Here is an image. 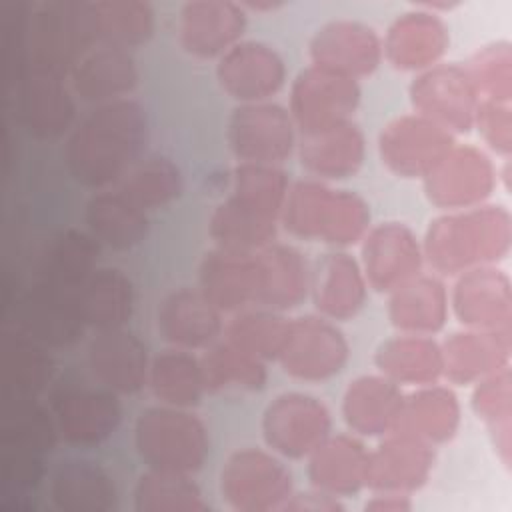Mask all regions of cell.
Returning a JSON list of instances; mask_svg holds the SVG:
<instances>
[{
    "mask_svg": "<svg viewBox=\"0 0 512 512\" xmlns=\"http://www.w3.org/2000/svg\"><path fill=\"white\" fill-rule=\"evenodd\" d=\"M148 116L140 102L122 98L94 106L70 132L64 162L84 188L106 190L144 156Z\"/></svg>",
    "mask_w": 512,
    "mask_h": 512,
    "instance_id": "cell-1",
    "label": "cell"
},
{
    "mask_svg": "<svg viewBox=\"0 0 512 512\" xmlns=\"http://www.w3.org/2000/svg\"><path fill=\"white\" fill-rule=\"evenodd\" d=\"M512 246V216L500 204L444 212L428 224L422 240L432 274L458 276L476 266L498 264Z\"/></svg>",
    "mask_w": 512,
    "mask_h": 512,
    "instance_id": "cell-2",
    "label": "cell"
},
{
    "mask_svg": "<svg viewBox=\"0 0 512 512\" xmlns=\"http://www.w3.org/2000/svg\"><path fill=\"white\" fill-rule=\"evenodd\" d=\"M134 448L146 470L192 476L210 454V436L190 408L156 404L138 414Z\"/></svg>",
    "mask_w": 512,
    "mask_h": 512,
    "instance_id": "cell-3",
    "label": "cell"
},
{
    "mask_svg": "<svg viewBox=\"0 0 512 512\" xmlns=\"http://www.w3.org/2000/svg\"><path fill=\"white\" fill-rule=\"evenodd\" d=\"M96 44L88 0H46L26 26L28 72L68 78L76 60Z\"/></svg>",
    "mask_w": 512,
    "mask_h": 512,
    "instance_id": "cell-4",
    "label": "cell"
},
{
    "mask_svg": "<svg viewBox=\"0 0 512 512\" xmlns=\"http://www.w3.org/2000/svg\"><path fill=\"white\" fill-rule=\"evenodd\" d=\"M48 406L60 438L72 446H98L122 422L120 396L96 380H62L54 384Z\"/></svg>",
    "mask_w": 512,
    "mask_h": 512,
    "instance_id": "cell-5",
    "label": "cell"
},
{
    "mask_svg": "<svg viewBox=\"0 0 512 512\" xmlns=\"http://www.w3.org/2000/svg\"><path fill=\"white\" fill-rule=\"evenodd\" d=\"M292 492V474L272 450L240 448L220 470V494L240 512L280 510Z\"/></svg>",
    "mask_w": 512,
    "mask_h": 512,
    "instance_id": "cell-6",
    "label": "cell"
},
{
    "mask_svg": "<svg viewBox=\"0 0 512 512\" xmlns=\"http://www.w3.org/2000/svg\"><path fill=\"white\" fill-rule=\"evenodd\" d=\"M260 430L274 454L288 460H304L330 436L332 416L320 398L290 390L268 402Z\"/></svg>",
    "mask_w": 512,
    "mask_h": 512,
    "instance_id": "cell-7",
    "label": "cell"
},
{
    "mask_svg": "<svg viewBox=\"0 0 512 512\" xmlns=\"http://www.w3.org/2000/svg\"><path fill=\"white\" fill-rule=\"evenodd\" d=\"M226 140L238 162H284L296 148V124L290 112L276 102L238 104L226 126Z\"/></svg>",
    "mask_w": 512,
    "mask_h": 512,
    "instance_id": "cell-8",
    "label": "cell"
},
{
    "mask_svg": "<svg viewBox=\"0 0 512 512\" xmlns=\"http://www.w3.org/2000/svg\"><path fill=\"white\" fill-rule=\"evenodd\" d=\"M410 102L412 112L458 136L474 128L480 96L462 64L440 62L418 72L410 84Z\"/></svg>",
    "mask_w": 512,
    "mask_h": 512,
    "instance_id": "cell-9",
    "label": "cell"
},
{
    "mask_svg": "<svg viewBox=\"0 0 512 512\" xmlns=\"http://www.w3.org/2000/svg\"><path fill=\"white\" fill-rule=\"evenodd\" d=\"M496 168L484 150L456 144L422 178L424 194L430 204L446 212L486 204L498 186Z\"/></svg>",
    "mask_w": 512,
    "mask_h": 512,
    "instance_id": "cell-10",
    "label": "cell"
},
{
    "mask_svg": "<svg viewBox=\"0 0 512 512\" xmlns=\"http://www.w3.org/2000/svg\"><path fill=\"white\" fill-rule=\"evenodd\" d=\"M350 346L342 330L320 314L290 318V330L278 356L282 370L302 382L336 376L348 362Z\"/></svg>",
    "mask_w": 512,
    "mask_h": 512,
    "instance_id": "cell-11",
    "label": "cell"
},
{
    "mask_svg": "<svg viewBox=\"0 0 512 512\" xmlns=\"http://www.w3.org/2000/svg\"><path fill=\"white\" fill-rule=\"evenodd\" d=\"M358 80L306 66L290 86V116L300 134L350 122L360 104Z\"/></svg>",
    "mask_w": 512,
    "mask_h": 512,
    "instance_id": "cell-12",
    "label": "cell"
},
{
    "mask_svg": "<svg viewBox=\"0 0 512 512\" xmlns=\"http://www.w3.org/2000/svg\"><path fill=\"white\" fill-rule=\"evenodd\" d=\"M456 144L450 130L416 112L390 120L378 136L382 164L400 178L422 180Z\"/></svg>",
    "mask_w": 512,
    "mask_h": 512,
    "instance_id": "cell-13",
    "label": "cell"
},
{
    "mask_svg": "<svg viewBox=\"0 0 512 512\" xmlns=\"http://www.w3.org/2000/svg\"><path fill=\"white\" fill-rule=\"evenodd\" d=\"M16 328L46 348H68L88 330L72 288L34 280L16 300Z\"/></svg>",
    "mask_w": 512,
    "mask_h": 512,
    "instance_id": "cell-14",
    "label": "cell"
},
{
    "mask_svg": "<svg viewBox=\"0 0 512 512\" xmlns=\"http://www.w3.org/2000/svg\"><path fill=\"white\" fill-rule=\"evenodd\" d=\"M358 262L368 288L390 294L422 272V242L404 222H382L360 240Z\"/></svg>",
    "mask_w": 512,
    "mask_h": 512,
    "instance_id": "cell-15",
    "label": "cell"
},
{
    "mask_svg": "<svg viewBox=\"0 0 512 512\" xmlns=\"http://www.w3.org/2000/svg\"><path fill=\"white\" fill-rule=\"evenodd\" d=\"M310 64L360 80L382 62V38L364 22L338 18L322 24L308 42Z\"/></svg>",
    "mask_w": 512,
    "mask_h": 512,
    "instance_id": "cell-16",
    "label": "cell"
},
{
    "mask_svg": "<svg viewBox=\"0 0 512 512\" xmlns=\"http://www.w3.org/2000/svg\"><path fill=\"white\" fill-rule=\"evenodd\" d=\"M216 78L238 104L266 102L284 86L286 64L274 46L242 40L218 58Z\"/></svg>",
    "mask_w": 512,
    "mask_h": 512,
    "instance_id": "cell-17",
    "label": "cell"
},
{
    "mask_svg": "<svg viewBox=\"0 0 512 512\" xmlns=\"http://www.w3.org/2000/svg\"><path fill=\"white\" fill-rule=\"evenodd\" d=\"M448 296L450 308L464 328L512 330V284L496 264L458 274Z\"/></svg>",
    "mask_w": 512,
    "mask_h": 512,
    "instance_id": "cell-18",
    "label": "cell"
},
{
    "mask_svg": "<svg viewBox=\"0 0 512 512\" xmlns=\"http://www.w3.org/2000/svg\"><path fill=\"white\" fill-rule=\"evenodd\" d=\"M246 10L232 0H192L182 4L176 36L182 50L194 58H220L242 42Z\"/></svg>",
    "mask_w": 512,
    "mask_h": 512,
    "instance_id": "cell-19",
    "label": "cell"
},
{
    "mask_svg": "<svg viewBox=\"0 0 512 512\" xmlns=\"http://www.w3.org/2000/svg\"><path fill=\"white\" fill-rule=\"evenodd\" d=\"M434 462L432 444L400 432H388L374 450H368L364 488L412 496L430 478Z\"/></svg>",
    "mask_w": 512,
    "mask_h": 512,
    "instance_id": "cell-20",
    "label": "cell"
},
{
    "mask_svg": "<svg viewBox=\"0 0 512 512\" xmlns=\"http://www.w3.org/2000/svg\"><path fill=\"white\" fill-rule=\"evenodd\" d=\"M86 364L92 380L118 396H130L148 386V348L128 328L94 332L86 348Z\"/></svg>",
    "mask_w": 512,
    "mask_h": 512,
    "instance_id": "cell-21",
    "label": "cell"
},
{
    "mask_svg": "<svg viewBox=\"0 0 512 512\" xmlns=\"http://www.w3.org/2000/svg\"><path fill=\"white\" fill-rule=\"evenodd\" d=\"M224 314L196 288L168 292L156 308V328L164 342L182 350H204L224 334Z\"/></svg>",
    "mask_w": 512,
    "mask_h": 512,
    "instance_id": "cell-22",
    "label": "cell"
},
{
    "mask_svg": "<svg viewBox=\"0 0 512 512\" xmlns=\"http://www.w3.org/2000/svg\"><path fill=\"white\" fill-rule=\"evenodd\" d=\"M440 350L442 378L454 386H474L510 366L512 330L464 328L452 332Z\"/></svg>",
    "mask_w": 512,
    "mask_h": 512,
    "instance_id": "cell-23",
    "label": "cell"
},
{
    "mask_svg": "<svg viewBox=\"0 0 512 512\" xmlns=\"http://www.w3.org/2000/svg\"><path fill=\"white\" fill-rule=\"evenodd\" d=\"M448 44L450 34L440 14L414 6L388 26L382 54L398 70L422 72L440 64Z\"/></svg>",
    "mask_w": 512,
    "mask_h": 512,
    "instance_id": "cell-24",
    "label": "cell"
},
{
    "mask_svg": "<svg viewBox=\"0 0 512 512\" xmlns=\"http://www.w3.org/2000/svg\"><path fill=\"white\" fill-rule=\"evenodd\" d=\"M256 296L254 306L288 312L310 294V262L304 254L282 242H272L254 252Z\"/></svg>",
    "mask_w": 512,
    "mask_h": 512,
    "instance_id": "cell-25",
    "label": "cell"
},
{
    "mask_svg": "<svg viewBox=\"0 0 512 512\" xmlns=\"http://www.w3.org/2000/svg\"><path fill=\"white\" fill-rule=\"evenodd\" d=\"M368 290L360 262L344 250L326 252L310 266V296L318 314L332 322L354 318Z\"/></svg>",
    "mask_w": 512,
    "mask_h": 512,
    "instance_id": "cell-26",
    "label": "cell"
},
{
    "mask_svg": "<svg viewBox=\"0 0 512 512\" xmlns=\"http://www.w3.org/2000/svg\"><path fill=\"white\" fill-rule=\"evenodd\" d=\"M68 78L80 100L98 106L128 98L138 84V68L130 50L94 44L76 60Z\"/></svg>",
    "mask_w": 512,
    "mask_h": 512,
    "instance_id": "cell-27",
    "label": "cell"
},
{
    "mask_svg": "<svg viewBox=\"0 0 512 512\" xmlns=\"http://www.w3.org/2000/svg\"><path fill=\"white\" fill-rule=\"evenodd\" d=\"M48 498L58 512H110L118 494L110 472L88 458H64L48 478Z\"/></svg>",
    "mask_w": 512,
    "mask_h": 512,
    "instance_id": "cell-28",
    "label": "cell"
},
{
    "mask_svg": "<svg viewBox=\"0 0 512 512\" xmlns=\"http://www.w3.org/2000/svg\"><path fill=\"white\" fill-rule=\"evenodd\" d=\"M296 146L302 168L320 182L354 176L366 150L364 134L352 120L300 134Z\"/></svg>",
    "mask_w": 512,
    "mask_h": 512,
    "instance_id": "cell-29",
    "label": "cell"
},
{
    "mask_svg": "<svg viewBox=\"0 0 512 512\" xmlns=\"http://www.w3.org/2000/svg\"><path fill=\"white\" fill-rule=\"evenodd\" d=\"M66 78L26 72L18 90V116L28 134L40 140L62 136L76 118L72 88Z\"/></svg>",
    "mask_w": 512,
    "mask_h": 512,
    "instance_id": "cell-30",
    "label": "cell"
},
{
    "mask_svg": "<svg viewBox=\"0 0 512 512\" xmlns=\"http://www.w3.org/2000/svg\"><path fill=\"white\" fill-rule=\"evenodd\" d=\"M198 290L222 314H236L254 306V254L210 248L198 264Z\"/></svg>",
    "mask_w": 512,
    "mask_h": 512,
    "instance_id": "cell-31",
    "label": "cell"
},
{
    "mask_svg": "<svg viewBox=\"0 0 512 512\" xmlns=\"http://www.w3.org/2000/svg\"><path fill=\"white\" fill-rule=\"evenodd\" d=\"M386 312L398 334L434 336L446 326L450 296L440 276L420 272L388 294Z\"/></svg>",
    "mask_w": 512,
    "mask_h": 512,
    "instance_id": "cell-32",
    "label": "cell"
},
{
    "mask_svg": "<svg viewBox=\"0 0 512 512\" xmlns=\"http://www.w3.org/2000/svg\"><path fill=\"white\" fill-rule=\"evenodd\" d=\"M402 398V386L380 372L362 374L344 390L342 418L352 434L360 438H382L392 432Z\"/></svg>",
    "mask_w": 512,
    "mask_h": 512,
    "instance_id": "cell-33",
    "label": "cell"
},
{
    "mask_svg": "<svg viewBox=\"0 0 512 512\" xmlns=\"http://www.w3.org/2000/svg\"><path fill=\"white\" fill-rule=\"evenodd\" d=\"M460 416V402L454 390L434 382L404 394L392 432L436 446L454 438Z\"/></svg>",
    "mask_w": 512,
    "mask_h": 512,
    "instance_id": "cell-34",
    "label": "cell"
},
{
    "mask_svg": "<svg viewBox=\"0 0 512 512\" xmlns=\"http://www.w3.org/2000/svg\"><path fill=\"white\" fill-rule=\"evenodd\" d=\"M308 480L336 498H346L364 488L368 448L356 434H330L308 458Z\"/></svg>",
    "mask_w": 512,
    "mask_h": 512,
    "instance_id": "cell-35",
    "label": "cell"
},
{
    "mask_svg": "<svg viewBox=\"0 0 512 512\" xmlns=\"http://www.w3.org/2000/svg\"><path fill=\"white\" fill-rule=\"evenodd\" d=\"M82 320L88 330L126 328L134 312V284L130 276L114 266H98L78 288H74Z\"/></svg>",
    "mask_w": 512,
    "mask_h": 512,
    "instance_id": "cell-36",
    "label": "cell"
},
{
    "mask_svg": "<svg viewBox=\"0 0 512 512\" xmlns=\"http://www.w3.org/2000/svg\"><path fill=\"white\" fill-rule=\"evenodd\" d=\"M86 230L112 250H132L148 236V212L128 200L118 188L98 190L84 208Z\"/></svg>",
    "mask_w": 512,
    "mask_h": 512,
    "instance_id": "cell-37",
    "label": "cell"
},
{
    "mask_svg": "<svg viewBox=\"0 0 512 512\" xmlns=\"http://www.w3.org/2000/svg\"><path fill=\"white\" fill-rule=\"evenodd\" d=\"M376 370L398 386H426L442 378V350L432 336L396 334L374 352Z\"/></svg>",
    "mask_w": 512,
    "mask_h": 512,
    "instance_id": "cell-38",
    "label": "cell"
},
{
    "mask_svg": "<svg viewBox=\"0 0 512 512\" xmlns=\"http://www.w3.org/2000/svg\"><path fill=\"white\" fill-rule=\"evenodd\" d=\"M100 248L102 244L88 230H60L40 248L36 278L74 290L98 268Z\"/></svg>",
    "mask_w": 512,
    "mask_h": 512,
    "instance_id": "cell-39",
    "label": "cell"
},
{
    "mask_svg": "<svg viewBox=\"0 0 512 512\" xmlns=\"http://www.w3.org/2000/svg\"><path fill=\"white\" fill-rule=\"evenodd\" d=\"M56 362L48 348L16 326L6 330L0 340V376L10 396L38 398L50 388Z\"/></svg>",
    "mask_w": 512,
    "mask_h": 512,
    "instance_id": "cell-40",
    "label": "cell"
},
{
    "mask_svg": "<svg viewBox=\"0 0 512 512\" xmlns=\"http://www.w3.org/2000/svg\"><path fill=\"white\" fill-rule=\"evenodd\" d=\"M148 386L160 404L178 408L198 406L208 392L200 356L172 346L150 360Z\"/></svg>",
    "mask_w": 512,
    "mask_h": 512,
    "instance_id": "cell-41",
    "label": "cell"
},
{
    "mask_svg": "<svg viewBox=\"0 0 512 512\" xmlns=\"http://www.w3.org/2000/svg\"><path fill=\"white\" fill-rule=\"evenodd\" d=\"M200 366L206 390L214 394L258 392L268 380L266 362L242 352L226 338H218L202 350Z\"/></svg>",
    "mask_w": 512,
    "mask_h": 512,
    "instance_id": "cell-42",
    "label": "cell"
},
{
    "mask_svg": "<svg viewBox=\"0 0 512 512\" xmlns=\"http://www.w3.org/2000/svg\"><path fill=\"white\" fill-rule=\"evenodd\" d=\"M8 400L0 414V442L8 450L48 454L60 438L50 406L32 396H10Z\"/></svg>",
    "mask_w": 512,
    "mask_h": 512,
    "instance_id": "cell-43",
    "label": "cell"
},
{
    "mask_svg": "<svg viewBox=\"0 0 512 512\" xmlns=\"http://www.w3.org/2000/svg\"><path fill=\"white\" fill-rule=\"evenodd\" d=\"M90 4L96 44L132 52L152 38L156 26L152 4L142 0H96Z\"/></svg>",
    "mask_w": 512,
    "mask_h": 512,
    "instance_id": "cell-44",
    "label": "cell"
},
{
    "mask_svg": "<svg viewBox=\"0 0 512 512\" xmlns=\"http://www.w3.org/2000/svg\"><path fill=\"white\" fill-rule=\"evenodd\" d=\"M288 330L290 318H286L284 312L248 306L232 314V318L224 324L222 338L258 360L270 362L278 360Z\"/></svg>",
    "mask_w": 512,
    "mask_h": 512,
    "instance_id": "cell-45",
    "label": "cell"
},
{
    "mask_svg": "<svg viewBox=\"0 0 512 512\" xmlns=\"http://www.w3.org/2000/svg\"><path fill=\"white\" fill-rule=\"evenodd\" d=\"M118 190L144 212L172 204L182 192V172L164 154H144L118 182Z\"/></svg>",
    "mask_w": 512,
    "mask_h": 512,
    "instance_id": "cell-46",
    "label": "cell"
},
{
    "mask_svg": "<svg viewBox=\"0 0 512 512\" xmlns=\"http://www.w3.org/2000/svg\"><path fill=\"white\" fill-rule=\"evenodd\" d=\"M276 224V220L258 216L226 196L210 214L208 234L216 248L254 254L274 242Z\"/></svg>",
    "mask_w": 512,
    "mask_h": 512,
    "instance_id": "cell-47",
    "label": "cell"
},
{
    "mask_svg": "<svg viewBox=\"0 0 512 512\" xmlns=\"http://www.w3.org/2000/svg\"><path fill=\"white\" fill-rule=\"evenodd\" d=\"M288 190L290 182L282 168L274 164L238 162L232 170L228 198L258 216L278 222Z\"/></svg>",
    "mask_w": 512,
    "mask_h": 512,
    "instance_id": "cell-48",
    "label": "cell"
},
{
    "mask_svg": "<svg viewBox=\"0 0 512 512\" xmlns=\"http://www.w3.org/2000/svg\"><path fill=\"white\" fill-rule=\"evenodd\" d=\"M136 512H206L210 504L204 500L200 486L190 474H172L146 470L134 486Z\"/></svg>",
    "mask_w": 512,
    "mask_h": 512,
    "instance_id": "cell-49",
    "label": "cell"
},
{
    "mask_svg": "<svg viewBox=\"0 0 512 512\" xmlns=\"http://www.w3.org/2000/svg\"><path fill=\"white\" fill-rule=\"evenodd\" d=\"M472 408L486 424L492 444L502 460L510 466V430H512V374L510 366L474 384Z\"/></svg>",
    "mask_w": 512,
    "mask_h": 512,
    "instance_id": "cell-50",
    "label": "cell"
},
{
    "mask_svg": "<svg viewBox=\"0 0 512 512\" xmlns=\"http://www.w3.org/2000/svg\"><path fill=\"white\" fill-rule=\"evenodd\" d=\"M332 194L334 188L314 178L294 182L286 194L280 222L292 236L320 242Z\"/></svg>",
    "mask_w": 512,
    "mask_h": 512,
    "instance_id": "cell-51",
    "label": "cell"
},
{
    "mask_svg": "<svg viewBox=\"0 0 512 512\" xmlns=\"http://www.w3.org/2000/svg\"><path fill=\"white\" fill-rule=\"evenodd\" d=\"M480 100L508 102L512 98V50L504 40L478 48L466 64Z\"/></svg>",
    "mask_w": 512,
    "mask_h": 512,
    "instance_id": "cell-52",
    "label": "cell"
},
{
    "mask_svg": "<svg viewBox=\"0 0 512 512\" xmlns=\"http://www.w3.org/2000/svg\"><path fill=\"white\" fill-rule=\"evenodd\" d=\"M370 228L368 202L350 190H334L326 226L320 242L336 250L348 248L364 238Z\"/></svg>",
    "mask_w": 512,
    "mask_h": 512,
    "instance_id": "cell-53",
    "label": "cell"
},
{
    "mask_svg": "<svg viewBox=\"0 0 512 512\" xmlns=\"http://www.w3.org/2000/svg\"><path fill=\"white\" fill-rule=\"evenodd\" d=\"M474 128L488 144L492 152L500 158H510L512 154V112L508 102H494V100H480Z\"/></svg>",
    "mask_w": 512,
    "mask_h": 512,
    "instance_id": "cell-54",
    "label": "cell"
},
{
    "mask_svg": "<svg viewBox=\"0 0 512 512\" xmlns=\"http://www.w3.org/2000/svg\"><path fill=\"white\" fill-rule=\"evenodd\" d=\"M280 510L338 512V510H344V504L340 502V498L310 486V490H306V492H292Z\"/></svg>",
    "mask_w": 512,
    "mask_h": 512,
    "instance_id": "cell-55",
    "label": "cell"
},
{
    "mask_svg": "<svg viewBox=\"0 0 512 512\" xmlns=\"http://www.w3.org/2000/svg\"><path fill=\"white\" fill-rule=\"evenodd\" d=\"M412 498L410 494H398V492H372L370 498L364 504V510L374 512H406L412 510Z\"/></svg>",
    "mask_w": 512,
    "mask_h": 512,
    "instance_id": "cell-56",
    "label": "cell"
},
{
    "mask_svg": "<svg viewBox=\"0 0 512 512\" xmlns=\"http://www.w3.org/2000/svg\"><path fill=\"white\" fill-rule=\"evenodd\" d=\"M244 10H254V12H274L278 8H282V2H240Z\"/></svg>",
    "mask_w": 512,
    "mask_h": 512,
    "instance_id": "cell-57",
    "label": "cell"
}]
</instances>
